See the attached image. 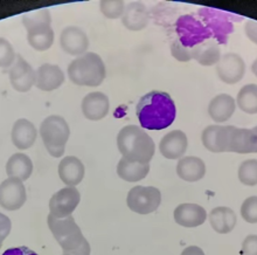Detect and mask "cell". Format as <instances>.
Listing matches in <instances>:
<instances>
[{"label": "cell", "mask_w": 257, "mask_h": 255, "mask_svg": "<svg viewBox=\"0 0 257 255\" xmlns=\"http://www.w3.org/2000/svg\"><path fill=\"white\" fill-rule=\"evenodd\" d=\"M136 115L143 129L164 130L176 120L177 107L169 93L152 91L139 100Z\"/></svg>", "instance_id": "obj_1"}, {"label": "cell", "mask_w": 257, "mask_h": 255, "mask_svg": "<svg viewBox=\"0 0 257 255\" xmlns=\"http://www.w3.org/2000/svg\"><path fill=\"white\" fill-rule=\"evenodd\" d=\"M117 148L123 158L150 164L155 156L156 144L151 136L137 125H125L117 135Z\"/></svg>", "instance_id": "obj_2"}, {"label": "cell", "mask_w": 257, "mask_h": 255, "mask_svg": "<svg viewBox=\"0 0 257 255\" xmlns=\"http://www.w3.org/2000/svg\"><path fill=\"white\" fill-rule=\"evenodd\" d=\"M47 224L64 254L90 255V245L71 215L64 219H56L49 214Z\"/></svg>", "instance_id": "obj_3"}, {"label": "cell", "mask_w": 257, "mask_h": 255, "mask_svg": "<svg viewBox=\"0 0 257 255\" xmlns=\"http://www.w3.org/2000/svg\"><path fill=\"white\" fill-rule=\"evenodd\" d=\"M68 76L76 86L98 87L106 76L104 61L97 53L87 52L69 63Z\"/></svg>", "instance_id": "obj_4"}, {"label": "cell", "mask_w": 257, "mask_h": 255, "mask_svg": "<svg viewBox=\"0 0 257 255\" xmlns=\"http://www.w3.org/2000/svg\"><path fill=\"white\" fill-rule=\"evenodd\" d=\"M39 131L48 153L55 158L62 157L70 136L67 121L59 115H51L42 121Z\"/></svg>", "instance_id": "obj_5"}, {"label": "cell", "mask_w": 257, "mask_h": 255, "mask_svg": "<svg viewBox=\"0 0 257 255\" xmlns=\"http://www.w3.org/2000/svg\"><path fill=\"white\" fill-rule=\"evenodd\" d=\"M162 203V193L153 186H135L127 193L126 205L135 213L145 215L158 210Z\"/></svg>", "instance_id": "obj_6"}, {"label": "cell", "mask_w": 257, "mask_h": 255, "mask_svg": "<svg viewBox=\"0 0 257 255\" xmlns=\"http://www.w3.org/2000/svg\"><path fill=\"white\" fill-rule=\"evenodd\" d=\"M81 202V195L76 188L67 186L52 196L49 200V211L52 217L64 219L70 217Z\"/></svg>", "instance_id": "obj_7"}, {"label": "cell", "mask_w": 257, "mask_h": 255, "mask_svg": "<svg viewBox=\"0 0 257 255\" xmlns=\"http://www.w3.org/2000/svg\"><path fill=\"white\" fill-rule=\"evenodd\" d=\"M27 193L24 182L7 178L0 184V206L6 211H17L24 206Z\"/></svg>", "instance_id": "obj_8"}, {"label": "cell", "mask_w": 257, "mask_h": 255, "mask_svg": "<svg viewBox=\"0 0 257 255\" xmlns=\"http://www.w3.org/2000/svg\"><path fill=\"white\" fill-rule=\"evenodd\" d=\"M245 73V62L237 53H226L216 64V74L227 84L240 82Z\"/></svg>", "instance_id": "obj_9"}, {"label": "cell", "mask_w": 257, "mask_h": 255, "mask_svg": "<svg viewBox=\"0 0 257 255\" xmlns=\"http://www.w3.org/2000/svg\"><path fill=\"white\" fill-rule=\"evenodd\" d=\"M228 152L257 153V125L251 129L230 125L228 138Z\"/></svg>", "instance_id": "obj_10"}, {"label": "cell", "mask_w": 257, "mask_h": 255, "mask_svg": "<svg viewBox=\"0 0 257 255\" xmlns=\"http://www.w3.org/2000/svg\"><path fill=\"white\" fill-rule=\"evenodd\" d=\"M9 75L13 89L19 93L31 91L37 81V71L21 55H17L16 62L10 68Z\"/></svg>", "instance_id": "obj_11"}, {"label": "cell", "mask_w": 257, "mask_h": 255, "mask_svg": "<svg viewBox=\"0 0 257 255\" xmlns=\"http://www.w3.org/2000/svg\"><path fill=\"white\" fill-rule=\"evenodd\" d=\"M60 46H61L63 52L78 57L88 51V35L80 27L68 26L63 28L61 34H60Z\"/></svg>", "instance_id": "obj_12"}, {"label": "cell", "mask_w": 257, "mask_h": 255, "mask_svg": "<svg viewBox=\"0 0 257 255\" xmlns=\"http://www.w3.org/2000/svg\"><path fill=\"white\" fill-rule=\"evenodd\" d=\"M230 125H208L203 129L201 142L210 152H228V138H229Z\"/></svg>", "instance_id": "obj_13"}, {"label": "cell", "mask_w": 257, "mask_h": 255, "mask_svg": "<svg viewBox=\"0 0 257 255\" xmlns=\"http://www.w3.org/2000/svg\"><path fill=\"white\" fill-rule=\"evenodd\" d=\"M174 221L186 228H194L201 226L207 220L208 215L202 206L198 204L185 203L176 207L173 212Z\"/></svg>", "instance_id": "obj_14"}, {"label": "cell", "mask_w": 257, "mask_h": 255, "mask_svg": "<svg viewBox=\"0 0 257 255\" xmlns=\"http://www.w3.org/2000/svg\"><path fill=\"white\" fill-rule=\"evenodd\" d=\"M188 139L184 131H170L159 143V151L166 159H180L187 151Z\"/></svg>", "instance_id": "obj_15"}, {"label": "cell", "mask_w": 257, "mask_h": 255, "mask_svg": "<svg viewBox=\"0 0 257 255\" xmlns=\"http://www.w3.org/2000/svg\"><path fill=\"white\" fill-rule=\"evenodd\" d=\"M81 109L84 117L89 121L103 120L109 114L110 100L104 93H90L82 100Z\"/></svg>", "instance_id": "obj_16"}, {"label": "cell", "mask_w": 257, "mask_h": 255, "mask_svg": "<svg viewBox=\"0 0 257 255\" xmlns=\"http://www.w3.org/2000/svg\"><path fill=\"white\" fill-rule=\"evenodd\" d=\"M63 70L56 64L45 63L37 69L35 87L42 92H53L61 87L64 82Z\"/></svg>", "instance_id": "obj_17"}, {"label": "cell", "mask_w": 257, "mask_h": 255, "mask_svg": "<svg viewBox=\"0 0 257 255\" xmlns=\"http://www.w3.org/2000/svg\"><path fill=\"white\" fill-rule=\"evenodd\" d=\"M38 137V130L30 120L19 118L14 122L11 138L19 150H27L34 145Z\"/></svg>", "instance_id": "obj_18"}, {"label": "cell", "mask_w": 257, "mask_h": 255, "mask_svg": "<svg viewBox=\"0 0 257 255\" xmlns=\"http://www.w3.org/2000/svg\"><path fill=\"white\" fill-rule=\"evenodd\" d=\"M150 14L146 6L142 3H130L124 10L122 23L128 31H143L149 25Z\"/></svg>", "instance_id": "obj_19"}, {"label": "cell", "mask_w": 257, "mask_h": 255, "mask_svg": "<svg viewBox=\"0 0 257 255\" xmlns=\"http://www.w3.org/2000/svg\"><path fill=\"white\" fill-rule=\"evenodd\" d=\"M85 174L84 164L82 163L81 159H78L75 156H67L63 157L59 164V176L60 179L67 186H75L80 184L83 181Z\"/></svg>", "instance_id": "obj_20"}, {"label": "cell", "mask_w": 257, "mask_h": 255, "mask_svg": "<svg viewBox=\"0 0 257 255\" xmlns=\"http://www.w3.org/2000/svg\"><path fill=\"white\" fill-rule=\"evenodd\" d=\"M177 175L188 183L201 181L206 175L205 161L195 156H184L177 164Z\"/></svg>", "instance_id": "obj_21"}, {"label": "cell", "mask_w": 257, "mask_h": 255, "mask_svg": "<svg viewBox=\"0 0 257 255\" xmlns=\"http://www.w3.org/2000/svg\"><path fill=\"white\" fill-rule=\"evenodd\" d=\"M235 109H236V101L233 96L228 94L216 95L210 100L208 104L209 116L216 123L227 122L234 115Z\"/></svg>", "instance_id": "obj_22"}, {"label": "cell", "mask_w": 257, "mask_h": 255, "mask_svg": "<svg viewBox=\"0 0 257 255\" xmlns=\"http://www.w3.org/2000/svg\"><path fill=\"white\" fill-rule=\"evenodd\" d=\"M208 220L212 228L216 233H219V234H228L236 226L237 218L231 208L219 206L210 211Z\"/></svg>", "instance_id": "obj_23"}, {"label": "cell", "mask_w": 257, "mask_h": 255, "mask_svg": "<svg viewBox=\"0 0 257 255\" xmlns=\"http://www.w3.org/2000/svg\"><path fill=\"white\" fill-rule=\"evenodd\" d=\"M33 172V161L26 153L12 154L6 163V174L9 178H16L21 182L27 181Z\"/></svg>", "instance_id": "obj_24"}, {"label": "cell", "mask_w": 257, "mask_h": 255, "mask_svg": "<svg viewBox=\"0 0 257 255\" xmlns=\"http://www.w3.org/2000/svg\"><path fill=\"white\" fill-rule=\"evenodd\" d=\"M117 175L120 179L128 183H137L143 181L150 172V164H142L131 161L126 158H120L117 164Z\"/></svg>", "instance_id": "obj_25"}, {"label": "cell", "mask_w": 257, "mask_h": 255, "mask_svg": "<svg viewBox=\"0 0 257 255\" xmlns=\"http://www.w3.org/2000/svg\"><path fill=\"white\" fill-rule=\"evenodd\" d=\"M27 41L38 52L48 51L54 44V31L51 26L40 27L27 32Z\"/></svg>", "instance_id": "obj_26"}, {"label": "cell", "mask_w": 257, "mask_h": 255, "mask_svg": "<svg viewBox=\"0 0 257 255\" xmlns=\"http://www.w3.org/2000/svg\"><path fill=\"white\" fill-rule=\"evenodd\" d=\"M221 49L219 45L213 41L202 42L196 45V52L194 60L203 67H210L217 64L221 59Z\"/></svg>", "instance_id": "obj_27"}, {"label": "cell", "mask_w": 257, "mask_h": 255, "mask_svg": "<svg viewBox=\"0 0 257 255\" xmlns=\"http://www.w3.org/2000/svg\"><path fill=\"white\" fill-rule=\"evenodd\" d=\"M236 104L245 114H257V84L249 83L243 86L237 94Z\"/></svg>", "instance_id": "obj_28"}, {"label": "cell", "mask_w": 257, "mask_h": 255, "mask_svg": "<svg viewBox=\"0 0 257 255\" xmlns=\"http://www.w3.org/2000/svg\"><path fill=\"white\" fill-rule=\"evenodd\" d=\"M23 24L27 32L37 30L40 27L51 26L52 24V17L51 13L47 9H41L38 11H33V12H28L23 14L21 17Z\"/></svg>", "instance_id": "obj_29"}, {"label": "cell", "mask_w": 257, "mask_h": 255, "mask_svg": "<svg viewBox=\"0 0 257 255\" xmlns=\"http://www.w3.org/2000/svg\"><path fill=\"white\" fill-rule=\"evenodd\" d=\"M238 181L245 186L257 185V159H247L241 163L237 171Z\"/></svg>", "instance_id": "obj_30"}, {"label": "cell", "mask_w": 257, "mask_h": 255, "mask_svg": "<svg viewBox=\"0 0 257 255\" xmlns=\"http://www.w3.org/2000/svg\"><path fill=\"white\" fill-rule=\"evenodd\" d=\"M99 10L105 18L115 20L123 17L125 4L123 0H101Z\"/></svg>", "instance_id": "obj_31"}, {"label": "cell", "mask_w": 257, "mask_h": 255, "mask_svg": "<svg viewBox=\"0 0 257 255\" xmlns=\"http://www.w3.org/2000/svg\"><path fill=\"white\" fill-rule=\"evenodd\" d=\"M195 52L196 46L190 48L187 46H184L178 39L173 40L172 44H171V54H172L174 59L180 61V62H188V61L194 60Z\"/></svg>", "instance_id": "obj_32"}, {"label": "cell", "mask_w": 257, "mask_h": 255, "mask_svg": "<svg viewBox=\"0 0 257 255\" xmlns=\"http://www.w3.org/2000/svg\"><path fill=\"white\" fill-rule=\"evenodd\" d=\"M16 59L17 54L11 42L0 38V68H11L16 62Z\"/></svg>", "instance_id": "obj_33"}, {"label": "cell", "mask_w": 257, "mask_h": 255, "mask_svg": "<svg viewBox=\"0 0 257 255\" xmlns=\"http://www.w3.org/2000/svg\"><path fill=\"white\" fill-rule=\"evenodd\" d=\"M241 217L248 224H257V196H251L244 200L240 208Z\"/></svg>", "instance_id": "obj_34"}, {"label": "cell", "mask_w": 257, "mask_h": 255, "mask_svg": "<svg viewBox=\"0 0 257 255\" xmlns=\"http://www.w3.org/2000/svg\"><path fill=\"white\" fill-rule=\"evenodd\" d=\"M242 253L244 255H257V235L250 234L245 236L242 242Z\"/></svg>", "instance_id": "obj_35"}, {"label": "cell", "mask_w": 257, "mask_h": 255, "mask_svg": "<svg viewBox=\"0 0 257 255\" xmlns=\"http://www.w3.org/2000/svg\"><path fill=\"white\" fill-rule=\"evenodd\" d=\"M11 228H12V222H11L10 218L0 212V243H2V245L4 240H5L11 233Z\"/></svg>", "instance_id": "obj_36"}, {"label": "cell", "mask_w": 257, "mask_h": 255, "mask_svg": "<svg viewBox=\"0 0 257 255\" xmlns=\"http://www.w3.org/2000/svg\"><path fill=\"white\" fill-rule=\"evenodd\" d=\"M244 32L249 40L257 45V21L248 20L244 25Z\"/></svg>", "instance_id": "obj_37"}, {"label": "cell", "mask_w": 257, "mask_h": 255, "mask_svg": "<svg viewBox=\"0 0 257 255\" xmlns=\"http://www.w3.org/2000/svg\"><path fill=\"white\" fill-rule=\"evenodd\" d=\"M3 255H38L34 250L28 248L26 246H20V247H14V248L6 249Z\"/></svg>", "instance_id": "obj_38"}, {"label": "cell", "mask_w": 257, "mask_h": 255, "mask_svg": "<svg viewBox=\"0 0 257 255\" xmlns=\"http://www.w3.org/2000/svg\"><path fill=\"white\" fill-rule=\"evenodd\" d=\"M181 255H206V254L198 246H188L183 250Z\"/></svg>", "instance_id": "obj_39"}, {"label": "cell", "mask_w": 257, "mask_h": 255, "mask_svg": "<svg viewBox=\"0 0 257 255\" xmlns=\"http://www.w3.org/2000/svg\"><path fill=\"white\" fill-rule=\"evenodd\" d=\"M251 71H252V74H254L255 76L257 77V59L251 64Z\"/></svg>", "instance_id": "obj_40"}, {"label": "cell", "mask_w": 257, "mask_h": 255, "mask_svg": "<svg viewBox=\"0 0 257 255\" xmlns=\"http://www.w3.org/2000/svg\"><path fill=\"white\" fill-rule=\"evenodd\" d=\"M2 246H3V245H2V243H0V248H2Z\"/></svg>", "instance_id": "obj_41"}, {"label": "cell", "mask_w": 257, "mask_h": 255, "mask_svg": "<svg viewBox=\"0 0 257 255\" xmlns=\"http://www.w3.org/2000/svg\"><path fill=\"white\" fill-rule=\"evenodd\" d=\"M62 255H68V254H62Z\"/></svg>", "instance_id": "obj_42"}]
</instances>
